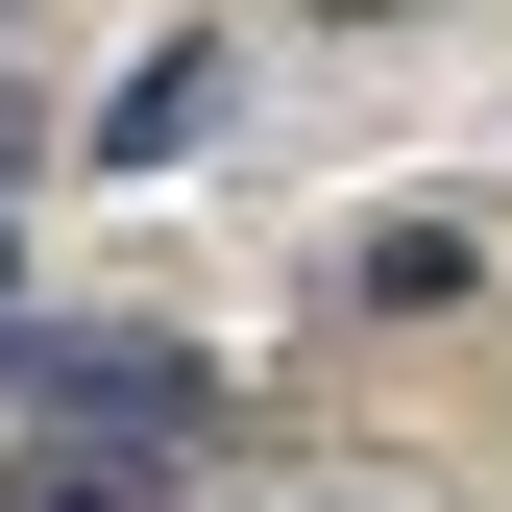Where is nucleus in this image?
I'll use <instances>...</instances> for the list:
<instances>
[{"label":"nucleus","instance_id":"f03ea898","mask_svg":"<svg viewBox=\"0 0 512 512\" xmlns=\"http://www.w3.org/2000/svg\"><path fill=\"white\" fill-rule=\"evenodd\" d=\"M0 147H25V122H0Z\"/></svg>","mask_w":512,"mask_h":512},{"label":"nucleus","instance_id":"f257e3e1","mask_svg":"<svg viewBox=\"0 0 512 512\" xmlns=\"http://www.w3.org/2000/svg\"><path fill=\"white\" fill-rule=\"evenodd\" d=\"M0 512H147V488H98V464H25V488H0Z\"/></svg>","mask_w":512,"mask_h":512}]
</instances>
